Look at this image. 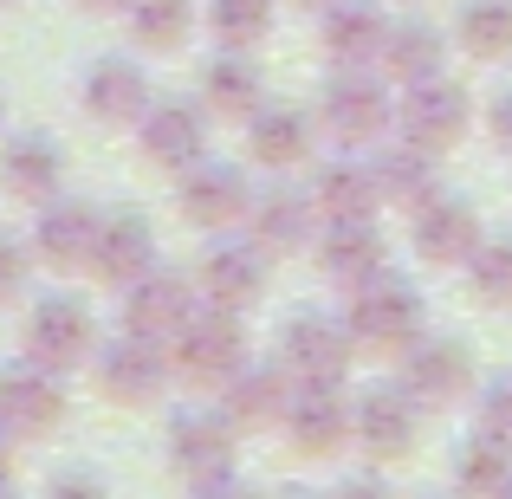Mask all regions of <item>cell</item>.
Listing matches in <instances>:
<instances>
[{
  "label": "cell",
  "instance_id": "cell-13",
  "mask_svg": "<svg viewBox=\"0 0 512 499\" xmlns=\"http://www.w3.org/2000/svg\"><path fill=\"white\" fill-rule=\"evenodd\" d=\"M279 428L292 435L299 454H338L350 441V402L338 396V383H305V389H292Z\"/></svg>",
  "mask_w": 512,
  "mask_h": 499
},
{
  "label": "cell",
  "instance_id": "cell-10",
  "mask_svg": "<svg viewBox=\"0 0 512 499\" xmlns=\"http://www.w3.org/2000/svg\"><path fill=\"white\" fill-rule=\"evenodd\" d=\"M59 415H65L59 370H46V363H33V357L0 370V428H7V435H46Z\"/></svg>",
  "mask_w": 512,
  "mask_h": 499
},
{
  "label": "cell",
  "instance_id": "cell-27",
  "mask_svg": "<svg viewBox=\"0 0 512 499\" xmlns=\"http://www.w3.org/2000/svg\"><path fill=\"white\" fill-rule=\"evenodd\" d=\"M376 195L383 201H402V208H422L428 195H435V150H422V143L396 137L389 150H376Z\"/></svg>",
  "mask_w": 512,
  "mask_h": 499
},
{
  "label": "cell",
  "instance_id": "cell-11",
  "mask_svg": "<svg viewBox=\"0 0 512 499\" xmlns=\"http://www.w3.org/2000/svg\"><path fill=\"white\" fill-rule=\"evenodd\" d=\"M415 428H422V402H415L402 383L370 389V396L350 409V435H357L370 454H383V461H396V454L415 448Z\"/></svg>",
  "mask_w": 512,
  "mask_h": 499
},
{
  "label": "cell",
  "instance_id": "cell-42",
  "mask_svg": "<svg viewBox=\"0 0 512 499\" xmlns=\"http://www.w3.org/2000/svg\"><path fill=\"white\" fill-rule=\"evenodd\" d=\"M0 117H7V104H0Z\"/></svg>",
  "mask_w": 512,
  "mask_h": 499
},
{
  "label": "cell",
  "instance_id": "cell-5",
  "mask_svg": "<svg viewBox=\"0 0 512 499\" xmlns=\"http://www.w3.org/2000/svg\"><path fill=\"white\" fill-rule=\"evenodd\" d=\"M169 461L188 474V487H234V422L214 409H182L169 422Z\"/></svg>",
  "mask_w": 512,
  "mask_h": 499
},
{
  "label": "cell",
  "instance_id": "cell-14",
  "mask_svg": "<svg viewBox=\"0 0 512 499\" xmlns=\"http://www.w3.org/2000/svg\"><path fill=\"white\" fill-rule=\"evenodd\" d=\"M266 260L273 253L260 240H214L201 253V292H208V305H227V312L253 305L266 292Z\"/></svg>",
  "mask_w": 512,
  "mask_h": 499
},
{
  "label": "cell",
  "instance_id": "cell-19",
  "mask_svg": "<svg viewBox=\"0 0 512 499\" xmlns=\"http://www.w3.org/2000/svg\"><path fill=\"white\" fill-rule=\"evenodd\" d=\"M292 402V383H286V363H240L234 376L221 383V415L234 428H266L279 422Z\"/></svg>",
  "mask_w": 512,
  "mask_h": 499
},
{
  "label": "cell",
  "instance_id": "cell-4",
  "mask_svg": "<svg viewBox=\"0 0 512 499\" xmlns=\"http://www.w3.org/2000/svg\"><path fill=\"white\" fill-rule=\"evenodd\" d=\"M467 124H474V98H467L461 85H448V78H422V85H402V104H396V130L409 143H422V150H454V143L467 137Z\"/></svg>",
  "mask_w": 512,
  "mask_h": 499
},
{
  "label": "cell",
  "instance_id": "cell-1",
  "mask_svg": "<svg viewBox=\"0 0 512 499\" xmlns=\"http://www.w3.org/2000/svg\"><path fill=\"white\" fill-rule=\"evenodd\" d=\"M240 363H247V331L227 305H208V312L195 305V318L169 337V370L195 389H221Z\"/></svg>",
  "mask_w": 512,
  "mask_h": 499
},
{
  "label": "cell",
  "instance_id": "cell-3",
  "mask_svg": "<svg viewBox=\"0 0 512 499\" xmlns=\"http://www.w3.org/2000/svg\"><path fill=\"white\" fill-rule=\"evenodd\" d=\"M318 124L344 150H363V143H376L396 124V98L370 78V65H338V78L325 85V104H318Z\"/></svg>",
  "mask_w": 512,
  "mask_h": 499
},
{
  "label": "cell",
  "instance_id": "cell-41",
  "mask_svg": "<svg viewBox=\"0 0 512 499\" xmlns=\"http://www.w3.org/2000/svg\"><path fill=\"white\" fill-rule=\"evenodd\" d=\"M299 7H331V0H299Z\"/></svg>",
  "mask_w": 512,
  "mask_h": 499
},
{
  "label": "cell",
  "instance_id": "cell-20",
  "mask_svg": "<svg viewBox=\"0 0 512 499\" xmlns=\"http://www.w3.org/2000/svg\"><path fill=\"white\" fill-rule=\"evenodd\" d=\"M137 130H143V156L156 169H188L208 156V124H201L195 104H150Z\"/></svg>",
  "mask_w": 512,
  "mask_h": 499
},
{
  "label": "cell",
  "instance_id": "cell-15",
  "mask_svg": "<svg viewBox=\"0 0 512 499\" xmlns=\"http://www.w3.org/2000/svg\"><path fill=\"white\" fill-rule=\"evenodd\" d=\"M188 318H195V286H188V279L156 273V266H150L137 286H124V331L169 344V337L182 331Z\"/></svg>",
  "mask_w": 512,
  "mask_h": 499
},
{
  "label": "cell",
  "instance_id": "cell-32",
  "mask_svg": "<svg viewBox=\"0 0 512 499\" xmlns=\"http://www.w3.org/2000/svg\"><path fill=\"white\" fill-rule=\"evenodd\" d=\"M130 33H137V46L150 52H175L188 39V26H195V7L188 0H130Z\"/></svg>",
  "mask_w": 512,
  "mask_h": 499
},
{
  "label": "cell",
  "instance_id": "cell-17",
  "mask_svg": "<svg viewBox=\"0 0 512 499\" xmlns=\"http://www.w3.org/2000/svg\"><path fill=\"white\" fill-rule=\"evenodd\" d=\"M163 376H169V344H156V337L124 331L117 344L98 350V383L117 402H150L163 389Z\"/></svg>",
  "mask_w": 512,
  "mask_h": 499
},
{
  "label": "cell",
  "instance_id": "cell-31",
  "mask_svg": "<svg viewBox=\"0 0 512 499\" xmlns=\"http://www.w3.org/2000/svg\"><path fill=\"white\" fill-rule=\"evenodd\" d=\"M454 39L474 59H512V0H461Z\"/></svg>",
  "mask_w": 512,
  "mask_h": 499
},
{
  "label": "cell",
  "instance_id": "cell-6",
  "mask_svg": "<svg viewBox=\"0 0 512 499\" xmlns=\"http://www.w3.org/2000/svg\"><path fill=\"white\" fill-rule=\"evenodd\" d=\"M350 350H357L350 325L344 318H325V312H299L279 331V363H286L299 383H344Z\"/></svg>",
  "mask_w": 512,
  "mask_h": 499
},
{
  "label": "cell",
  "instance_id": "cell-21",
  "mask_svg": "<svg viewBox=\"0 0 512 499\" xmlns=\"http://www.w3.org/2000/svg\"><path fill=\"white\" fill-rule=\"evenodd\" d=\"M383 234H376V221H331L325 234H318V266H325L331 286H363V279L383 273Z\"/></svg>",
  "mask_w": 512,
  "mask_h": 499
},
{
  "label": "cell",
  "instance_id": "cell-43",
  "mask_svg": "<svg viewBox=\"0 0 512 499\" xmlns=\"http://www.w3.org/2000/svg\"><path fill=\"white\" fill-rule=\"evenodd\" d=\"M0 7H7V0H0Z\"/></svg>",
  "mask_w": 512,
  "mask_h": 499
},
{
  "label": "cell",
  "instance_id": "cell-38",
  "mask_svg": "<svg viewBox=\"0 0 512 499\" xmlns=\"http://www.w3.org/2000/svg\"><path fill=\"white\" fill-rule=\"evenodd\" d=\"M487 130H493V143H500V150H512V91H500V98H493Z\"/></svg>",
  "mask_w": 512,
  "mask_h": 499
},
{
  "label": "cell",
  "instance_id": "cell-22",
  "mask_svg": "<svg viewBox=\"0 0 512 499\" xmlns=\"http://www.w3.org/2000/svg\"><path fill=\"white\" fill-rule=\"evenodd\" d=\"M253 240H260L266 253H299L318 240V201L312 188H273V195H253Z\"/></svg>",
  "mask_w": 512,
  "mask_h": 499
},
{
  "label": "cell",
  "instance_id": "cell-36",
  "mask_svg": "<svg viewBox=\"0 0 512 499\" xmlns=\"http://www.w3.org/2000/svg\"><path fill=\"white\" fill-rule=\"evenodd\" d=\"M480 435H493V441L512 448V383H493L487 396H480Z\"/></svg>",
  "mask_w": 512,
  "mask_h": 499
},
{
  "label": "cell",
  "instance_id": "cell-2",
  "mask_svg": "<svg viewBox=\"0 0 512 499\" xmlns=\"http://www.w3.org/2000/svg\"><path fill=\"white\" fill-rule=\"evenodd\" d=\"M422 292L409 286V279L396 273H376L363 279V286H350V337L370 350H409L415 337H422Z\"/></svg>",
  "mask_w": 512,
  "mask_h": 499
},
{
  "label": "cell",
  "instance_id": "cell-28",
  "mask_svg": "<svg viewBox=\"0 0 512 499\" xmlns=\"http://www.w3.org/2000/svg\"><path fill=\"white\" fill-rule=\"evenodd\" d=\"M376 65H383L396 85H422V78H435L441 65H448V39H441L435 26H422V20H402V26L383 33Z\"/></svg>",
  "mask_w": 512,
  "mask_h": 499
},
{
  "label": "cell",
  "instance_id": "cell-18",
  "mask_svg": "<svg viewBox=\"0 0 512 499\" xmlns=\"http://www.w3.org/2000/svg\"><path fill=\"white\" fill-rule=\"evenodd\" d=\"M91 273L104 279V286H137L143 273L156 266V234L143 214H111V221H98V240H91Z\"/></svg>",
  "mask_w": 512,
  "mask_h": 499
},
{
  "label": "cell",
  "instance_id": "cell-39",
  "mask_svg": "<svg viewBox=\"0 0 512 499\" xmlns=\"http://www.w3.org/2000/svg\"><path fill=\"white\" fill-rule=\"evenodd\" d=\"M7 441H13V435H7V428H0V487H7V480H13V454H7Z\"/></svg>",
  "mask_w": 512,
  "mask_h": 499
},
{
  "label": "cell",
  "instance_id": "cell-16",
  "mask_svg": "<svg viewBox=\"0 0 512 499\" xmlns=\"http://www.w3.org/2000/svg\"><path fill=\"white\" fill-rule=\"evenodd\" d=\"M98 221L104 214L91 208V201L78 195H46V208H39V227H33V260L59 266V273H72V266L91 260V240H98Z\"/></svg>",
  "mask_w": 512,
  "mask_h": 499
},
{
  "label": "cell",
  "instance_id": "cell-8",
  "mask_svg": "<svg viewBox=\"0 0 512 499\" xmlns=\"http://www.w3.org/2000/svg\"><path fill=\"white\" fill-rule=\"evenodd\" d=\"M402 389H409L422 409H448L474 389V357L454 337H415L402 350Z\"/></svg>",
  "mask_w": 512,
  "mask_h": 499
},
{
  "label": "cell",
  "instance_id": "cell-25",
  "mask_svg": "<svg viewBox=\"0 0 512 499\" xmlns=\"http://www.w3.org/2000/svg\"><path fill=\"white\" fill-rule=\"evenodd\" d=\"M383 7L376 0H331L325 7V52L331 65H376V52H383Z\"/></svg>",
  "mask_w": 512,
  "mask_h": 499
},
{
  "label": "cell",
  "instance_id": "cell-7",
  "mask_svg": "<svg viewBox=\"0 0 512 499\" xmlns=\"http://www.w3.org/2000/svg\"><path fill=\"white\" fill-rule=\"evenodd\" d=\"M91 350H98V325H91L85 299H72V292H52V299L33 305V318H26V357L46 363V370H72V363H85Z\"/></svg>",
  "mask_w": 512,
  "mask_h": 499
},
{
  "label": "cell",
  "instance_id": "cell-40",
  "mask_svg": "<svg viewBox=\"0 0 512 499\" xmlns=\"http://www.w3.org/2000/svg\"><path fill=\"white\" fill-rule=\"evenodd\" d=\"M78 7H91V13H124L130 0H78Z\"/></svg>",
  "mask_w": 512,
  "mask_h": 499
},
{
  "label": "cell",
  "instance_id": "cell-24",
  "mask_svg": "<svg viewBox=\"0 0 512 499\" xmlns=\"http://www.w3.org/2000/svg\"><path fill=\"white\" fill-rule=\"evenodd\" d=\"M247 124H253L247 150H253V163H266V169H299L305 156H312V143H318V124L305 111H292V104H266V111H253Z\"/></svg>",
  "mask_w": 512,
  "mask_h": 499
},
{
  "label": "cell",
  "instance_id": "cell-29",
  "mask_svg": "<svg viewBox=\"0 0 512 499\" xmlns=\"http://www.w3.org/2000/svg\"><path fill=\"white\" fill-rule=\"evenodd\" d=\"M0 182H7L13 195H26V201L59 195V182H65L59 143H46V137H13L7 150H0Z\"/></svg>",
  "mask_w": 512,
  "mask_h": 499
},
{
  "label": "cell",
  "instance_id": "cell-33",
  "mask_svg": "<svg viewBox=\"0 0 512 499\" xmlns=\"http://www.w3.org/2000/svg\"><path fill=\"white\" fill-rule=\"evenodd\" d=\"M208 26H214L221 46L247 52L273 33V0H208Z\"/></svg>",
  "mask_w": 512,
  "mask_h": 499
},
{
  "label": "cell",
  "instance_id": "cell-30",
  "mask_svg": "<svg viewBox=\"0 0 512 499\" xmlns=\"http://www.w3.org/2000/svg\"><path fill=\"white\" fill-rule=\"evenodd\" d=\"M201 98H208L214 117H253V111H260V98H266L260 65H253L247 52L227 46V59H214L208 72H201Z\"/></svg>",
  "mask_w": 512,
  "mask_h": 499
},
{
  "label": "cell",
  "instance_id": "cell-35",
  "mask_svg": "<svg viewBox=\"0 0 512 499\" xmlns=\"http://www.w3.org/2000/svg\"><path fill=\"white\" fill-rule=\"evenodd\" d=\"M467 279L487 305H512V240H480L467 253Z\"/></svg>",
  "mask_w": 512,
  "mask_h": 499
},
{
  "label": "cell",
  "instance_id": "cell-26",
  "mask_svg": "<svg viewBox=\"0 0 512 499\" xmlns=\"http://www.w3.org/2000/svg\"><path fill=\"white\" fill-rule=\"evenodd\" d=\"M312 201H318V214H325V221H370L383 195H376L370 163H357V156H338V163L318 169Z\"/></svg>",
  "mask_w": 512,
  "mask_h": 499
},
{
  "label": "cell",
  "instance_id": "cell-37",
  "mask_svg": "<svg viewBox=\"0 0 512 499\" xmlns=\"http://www.w3.org/2000/svg\"><path fill=\"white\" fill-rule=\"evenodd\" d=\"M26 266H33V260H26V247H20V240H7V234H0V305H7V299H20V286H26Z\"/></svg>",
  "mask_w": 512,
  "mask_h": 499
},
{
  "label": "cell",
  "instance_id": "cell-12",
  "mask_svg": "<svg viewBox=\"0 0 512 499\" xmlns=\"http://www.w3.org/2000/svg\"><path fill=\"white\" fill-rule=\"evenodd\" d=\"M415 214V253H422L428 266H467V253L480 247V214L467 208L461 195H428Z\"/></svg>",
  "mask_w": 512,
  "mask_h": 499
},
{
  "label": "cell",
  "instance_id": "cell-23",
  "mask_svg": "<svg viewBox=\"0 0 512 499\" xmlns=\"http://www.w3.org/2000/svg\"><path fill=\"white\" fill-rule=\"evenodd\" d=\"M150 78H143V65L130 59H98L85 72V111L98 117V124H143V111H150Z\"/></svg>",
  "mask_w": 512,
  "mask_h": 499
},
{
  "label": "cell",
  "instance_id": "cell-34",
  "mask_svg": "<svg viewBox=\"0 0 512 499\" xmlns=\"http://www.w3.org/2000/svg\"><path fill=\"white\" fill-rule=\"evenodd\" d=\"M454 480H461L467 493H500V487H512V448H506V441H493V435L467 441V454L454 461Z\"/></svg>",
  "mask_w": 512,
  "mask_h": 499
},
{
  "label": "cell",
  "instance_id": "cell-9",
  "mask_svg": "<svg viewBox=\"0 0 512 499\" xmlns=\"http://www.w3.org/2000/svg\"><path fill=\"white\" fill-rule=\"evenodd\" d=\"M247 208H253V188H247V175H240L234 163H188L182 175V214L195 227H208V234H227V227H240L247 221Z\"/></svg>",
  "mask_w": 512,
  "mask_h": 499
}]
</instances>
